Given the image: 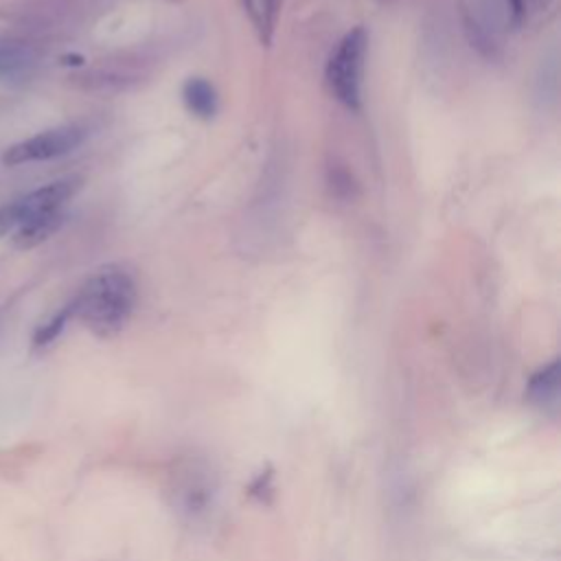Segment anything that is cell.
<instances>
[{"instance_id":"cell-1","label":"cell","mask_w":561,"mask_h":561,"mask_svg":"<svg viewBox=\"0 0 561 561\" xmlns=\"http://www.w3.org/2000/svg\"><path fill=\"white\" fill-rule=\"evenodd\" d=\"M75 313L99 337L116 335L136 305V283L118 265L101 267L72 300Z\"/></svg>"},{"instance_id":"cell-7","label":"cell","mask_w":561,"mask_h":561,"mask_svg":"<svg viewBox=\"0 0 561 561\" xmlns=\"http://www.w3.org/2000/svg\"><path fill=\"white\" fill-rule=\"evenodd\" d=\"M182 99H184L186 110L191 114H195L197 118L206 121V118H213L217 112V92H215L213 83L202 77H193L184 83Z\"/></svg>"},{"instance_id":"cell-9","label":"cell","mask_w":561,"mask_h":561,"mask_svg":"<svg viewBox=\"0 0 561 561\" xmlns=\"http://www.w3.org/2000/svg\"><path fill=\"white\" fill-rule=\"evenodd\" d=\"M243 7L261 37V42H270L274 26H276V18H278V9H280V0H243Z\"/></svg>"},{"instance_id":"cell-4","label":"cell","mask_w":561,"mask_h":561,"mask_svg":"<svg viewBox=\"0 0 561 561\" xmlns=\"http://www.w3.org/2000/svg\"><path fill=\"white\" fill-rule=\"evenodd\" d=\"M171 495L173 506L182 517L191 522L204 519L213 511L217 495V480L213 469L202 460H186L173 473Z\"/></svg>"},{"instance_id":"cell-5","label":"cell","mask_w":561,"mask_h":561,"mask_svg":"<svg viewBox=\"0 0 561 561\" xmlns=\"http://www.w3.org/2000/svg\"><path fill=\"white\" fill-rule=\"evenodd\" d=\"M85 131L79 125H61L46 129L37 136H31L22 142L11 145L2 153V162L9 167L24 164V162H35V160H50L70 153L75 147L81 145Z\"/></svg>"},{"instance_id":"cell-2","label":"cell","mask_w":561,"mask_h":561,"mask_svg":"<svg viewBox=\"0 0 561 561\" xmlns=\"http://www.w3.org/2000/svg\"><path fill=\"white\" fill-rule=\"evenodd\" d=\"M368 35L362 26L348 31L327 64V83L331 94L348 110H359L362 103V72Z\"/></svg>"},{"instance_id":"cell-10","label":"cell","mask_w":561,"mask_h":561,"mask_svg":"<svg viewBox=\"0 0 561 561\" xmlns=\"http://www.w3.org/2000/svg\"><path fill=\"white\" fill-rule=\"evenodd\" d=\"M75 313V305L72 302H68L66 307H61L50 320H46L37 331H35V337H33V344L35 346H46V344H50L61 331H64V327H66V322H68V318Z\"/></svg>"},{"instance_id":"cell-3","label":"cell","mask_w":561,"mask_h":561,"mask_svg":"<svg viewBox=\"0 0 561 561\" xmlns=\"http://www.w3.org/2000/svg\"><path fill=\"white\" fill-rule=\"evenodd\" d=\"M79 186H81L79 178H61V180H55L46 186L31 191L28 195H24L7 206H0V237L15 232L20 226H24L26 221H31L35 217L61 213L64 204L77 193Z\"/></svg>"},{"instance_id":"cell-8","label":"cell","mask_w":561,"mask_h":561,"mask_svg":"<svg viewBox=\"0 0 561 561\" xmlns=\"http://www.w3.org/2000/svg\"><path fill=\"white\" fill-rule=\"evenodd\" d=\"M64 221V213H50V215H42V217H35L31 221H26L24 226H20L15 230V237H13V243L22 250L26 248H35L37 243H42L44 239H48Z\"/></svg>"},{"instance_id":"cell-6","label":"cell","mask_w":561,"mask_h":561,"mask_svg":"<svg viewBox=\"0 0 561 561\" xmlns=\"http://www.w3.org/2000/svg\"><path fill=\"white\" fill-rule=\"evenodd\" d=\"M561 392V362L552 359L530 375L526 386V397L537 408H557Z\"/></svg>"},{"instance_id":"cell-11","label":"cell","mask_w":561,"mask_h":561,"mask_svg":"<svg viewBox=\"0 0 561 561\" xmlns=\"http://www.w3.org/2000/svg\"><path fill=\"white\" fill-rule=\"evenodd\" d=\"M24 64V55L20 50H9V48H0V70H9L15 66Z\"/></svg>"}]
</instances>
